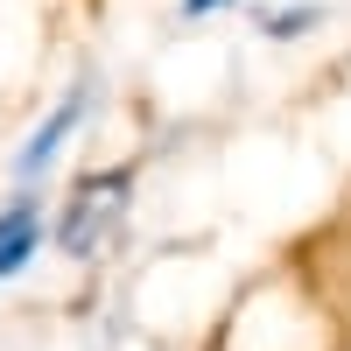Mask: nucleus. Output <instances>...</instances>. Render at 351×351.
I'll list each match as a JSON object with an SVG mask.
<instances>
[{
	"label": "nucleus",
	"mask_w": 351,
	"mask_h": 351,
	"mask_svg": "<svg viewBox=\"0 0 351 351\" xmlns=\"http://www.w3.org/2000/svg\"><path fill=\"white\" fill-rule=\"evenodd\" d=\"M92 92H99V84H92V77H77L71 92L49 106V120H43V127L14 148V176H21V183H36V176H49V169H56V155L71 148V134L84 127V112H92Z\"/></svg>",
	"instance_id": "2"
},
{
	"label": "nucleus",
	"mask_w": 351,
	"mask_h": 351,
	"mask_svg": "<svg viewBox=\"0 0 351 351\" xmlns=\"http://www.w3.org/2000/svg\"><path fill=\"white\" fill-rule=\"evenodd\" d=\"M218 8H232V0H183V21H204V14H218Z\"/></svg>",
	"instance_id": "5"
},
{
	"label": "nucleus",
	"mask_w": 351,
	"mask_h": 351,
	"mask_svg": "<svg viewBox=\"0 0 351 351\" xmlns=\"http://www.w3.org/2000/svg\"><path fill=\"white\" fill-rule=\"evenodd\" d=\"M36 246H43V218H36V204H14V211H0V281H14L28 260H36Z\"/></svg>",
	"instance_id": "3"
},
{
	"label": "nucleus",
	"mask_w": 351,
	"mask_h": 351,
	"mask_svg": "<svg viewBox=\"0 0 351 351\" xmlns=\"http://www.w3.org/2000/svg\"><path fill=\"white\" fill-rule=\"evenodd\" d=\"M127 204H134V162H112V169H84V176H71L64 218H56V246H64L71 260L106 253L112 232L127 225Z\"/></svg>",
	"instance_id": "1"
},
{
	"label": "nucleus",
	"mask_w": 351,
	"mask_h": 351,
	"mask_svg": "<svg viewBox=\"0 0 351 351\" xmlns=\"http://www.w3.org/2000/svg\"><path fill=\"white\" fill-rule=\"evenodd\" d=\"M324 21V8H274V14H260V28L281 43V36H309V28Z\"/></svg>",
	"instance_id": "4"
}]
</instances>
